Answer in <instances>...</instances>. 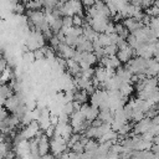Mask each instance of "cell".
Wrapping results in <instances>:
<instances>
[{"instance_id": "obj_3", "label": "cell", "mask_w": 159, "mask_h": 159, "mask_svg": "<svg viewBox=\"0 0 159 159\" xmlns=\"http://www.w3.org/2000/svg\"><path fill=\"white\" fill-rule=\"evenodd\" d=\"M81 77L92 80V78L94 77V68H92V67H89V68H82V71H81Z\"/></svg>"}, {"instance_id": "obj_1", "label": "cell", "mask_w": 159, "mask_h": 159, "mask_svg": "<svg viewBox=\"0 0 159 159\" xmlns=\"http://www.w3.org/2000/svg\"><path fill=\"white\" fill-rule=\"evenodd\" d=\"M97 39H98L99 43H101L103 47H106V46H108V45L112 43V39H111V36H109L108 34H106V32H99Z\"/></svg>"}, {"instance_id": "obj_6", "label": "cell", "mask_w": 159, "mask_h": 159, "mask_svg": "<svg viewBox=\"0 0 159 159\" xmlns=\"http://www.w3.org/2000/svg\"><path fill=\"white\" fill-rule=\"evenodd\" d=\"M82 2L84 5V7H89V6H93L94 5L96 0H82Z\"/></svg>"}, {"instance_id": "obj_5", "label": "cell", "mask_w": 159, "mask_h": 159, "mask_svg": "<svg viewBox=\"0 0 159 159\" xmlns=\"http://www.w3.org/2000/svg\"><path fill=\"white\" fill-rule=\"evenodd\" d=\"M72 26H75L73 25V17L72 16H63V27L68 29Z\"/></svg>"}, {"instance_id": "obj_4", "label": "cell", "mask_w": 159, "mask_h": 159, "mask_svg": "<svg viewBox=\"0 0 159 159\" xmlns=\"http://www.w3.org/2000/svg\"><path fill=\"white\" fill-rule=\"evenodd\" d=\"M149 16H152V17H155V16H159V7L158 6H155V5H152V6H149L148 9H145L144 10Z\"/></svg>"}, {"instance_id": "obj_2", "label": "cell", "mask_w": 159, "mask_h": 159, "mask_svg": "<svg viewBox=\"0 0 159 159\" xmlns=\"http://www.w3.org/2000/svg\"><path fill=\"white\" fill-rule=\"evenodd\" d=\"M118 50L119 48H118V46L116 43H111V45H108V46L104 47V52H106L107 56H116L117 52H118Z\"/></svg>"}]
</instances>
